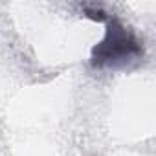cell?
<instances>
[{
  "instance_id": "cell-1",
  "label": "cell",
  "mask_w": 156,
  "mask_h": 156,
  "mask_svg": "<svg viewBox=\"0 0 156 156\" xmlns=\"http://www.w3.org/2000/svg\"><path fill=\"white\" fill-rule=\"evenodd\" d=\"M107 35L92 51V66L96 68H119L143 53L140 41L119 20L107 19Z\"/></svg>"
}]
</instances>
